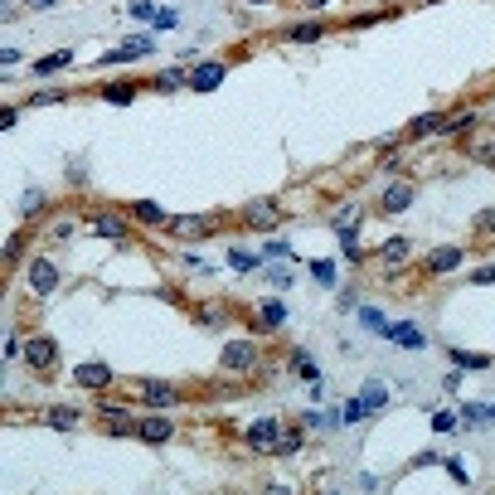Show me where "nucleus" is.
<instances>
[{
    "mask_svg": "<svg viewBox=\"0 0 495 495\" xmlns=\"http://www.w3.org/2000/svg\"><path fill=\"white\" fill-rule=\"evenodd\" d=\"M73 379H78L83 389H107V384H112V369H107V364H83V369H73Z\"/></svg>",
    "mask_w": 495,
    "mask_h": 495,
    "instance_id": "9d476101",
    "label": "nucleus"
},
{
    "mask_svg": "<svg viewBox=\"0 0 495 495\" xmlns=\"http://www.w3.org/2000/svg\"><path fill=\"white\" fill-rule=\"evenodd\" d=\"M340 418H345V422H360V418H369V408H364V398H350Z\"/></svg>",
    "mask_w": 495,
    "mask_h": 495,
    "instance_id": "cd10ccee",
    "label": "nucleus"
},
{
    "mask_svg": "<svg viewBox=\"0 0 495 495\" xmlns=\"http://www.w3.org/2000/svg\"><path fill=\"white\" fill-rule=\"evenodd\" d=\"M24 364L39 369V374H49V369L59 364V345H54V340H29V345H24Z\"/></svg>",
    "mask_w": 495,
    "mask_h": 495,
    "instance_id": "f03ea898",
    "label": "nucleus"
},
{
    "mask_svg": "<svg viewBox=\"0 0 495 495\" xmlns=\"http://www.w3.org/2000/svg\"><path fill=\"white\" fill-rule=\"evenodd\" d=\"M39 204H44V195H39V190H29V195H24V209H20V214H24V219H34V214H39Z\"/></svg>",
    "mask_w": 495,
    "mask_h": 495,
    "instance_id": "2f4dec72",
    "label": "nucleus"
},
{
    "mask_svg": "<svg viewBox=\"0 0 495 495\" xmlns=\"http://www.w3.org/2000/svg\"><path fill=\"white\" fill-rule=\"evenodd\" d=\"M340 258H345V263H360V243H355V233H350V228L340 233Z\"/></svg>",
    "mask_w": 495,
    "mask_h": 495,
    "instance_id": "393cba45",
    "label": "nucleus"
},
{
    "mask_svg": "<svg viewBox=\"0 0 495 495\" xmlns=\"http://www.w3.org/2000/svg\"><path fill=\"white\" fill-rule=\"evenodd\" d=\"M78 422H83L78 408H54V413H49V427H78Z\"/></svg>",
    "mask_w": 495,
    "mask_h": 495,
    "instance_id": "412c9836",
    "label": "nucleus"
},
{
    "mask_svg": "<svg viewBox=\"0 0 495 495\" xmlns=\"http://www.w3.org/2000/svg\"><path fill=\"white\" fill-rule=\"evenodd\" d=\"M253 5H263V0H253Z\"/></svg>",
    "mask_w": 495,
    "mask_h": 495,
    "instance_id": "a19ab883",
    "label": "nucleus"
},
{
    "mask_svg": "<svg viewBox=\"0 0 495 495\" xmlns=\"http://www.w3.org/2000/svg\"><path fill=\"white\" fill-rule=\"evenodd\" d=\"M243 442H248L253 452H277V442H282V427H277V418H263V422H253Z\"/></svg>",
    "mask_w": 495,
    "mask_h": 495,
    "instance_id": "f257e3e1",
    "label": "nucleus"
},
{
    "mask_svg": "<svg viewBox=\"0 0 495 495\" xmlns=\"http://www.w3.org/2000/svg\"><path fill=\"white\" fill-rule=\"evenodd\" d=\"M126 15H131V20H156V15H161V10H156V5H146V0H136V5H131V10H126Z\"/></svg>",
    "mask_w": 495,
    "mask_h": 495,
    "instance_id": "c756f323",
    "label": "nucleus"
},
{
    "mask_svg": "<svg viewBox=\"0 0 495 495\" xmlns=\"http://www.w3.org/2000/svg\"><path fill=\"white\" fill-rule=\"evenodd\" d=\"M311 272H316V282H335V267L330 263H311Z\"/></svg>",
    "mask_w": 495,
    "mask_h": 495,
    "instance_id": "c9c22d12",
    "label": "nucleus"
},
{
    "mask_svg": "<svg viewBox=\"0 0 495 495\" xmlns=\"http://www.w3.org/2000/svg\"><path fill=\"white\" fill-rule=\"evenodd\" d=\"M253 360H258V350H253V345H228V350H223V369H233V374L253 369Z\"/></svg>",
    "mask_w": 495,
    "mask_h": 495,
    "instance_id": "6e6552de",
    "label": "nucleus"
},
{
    "mask_svg": "<svg viewBox=\"0 0 495 495\" xmlns=\"http://www.w3.org/2000/svg\"><path fill=\"white\" fill-rule=\"evenodd\" d=\"M180 83H185V73H180V68H170V73H161V78H156V88H161V93H170V88H180Z\"/></svg>",
    "mask_w": 495,
    "mask_h": 495,
    "instance_id": "c85d7f7f",
    "label": "nucleus"
},
{
    "mask_svg": "<svg viewBox=\"0 0 495 495\" xmlns=\"http://www.w3.org/2000/svg\"><path fill=\"white\" fill-rule=\"evenodd\" d=\"M258 320H263V330H277V325H287V306H282V301H267V306L258 311Z\"/></svg>",
    "mask_w": 495,
    "mask_h": 495,
    "instance_id": "dca6fc26",
    "label": "nucleus"
},
{
    "mask_svg": "<svg viewBox=\"0 0 495 495\" xmlns=\"http://www.w3.org/2000/svg\"><path fill=\"white\" fill-rule=\"evenodd\" d=\"M29 287H34V292H39V297H49V292H54V287H59V267H54V263H44V258H39V263H34V267H29Z\"/></svg>",
    "mask_w": 495,
    "mask_h": 495,
    "instance_id": "423d86ee",
    "label": "nucleus"
},
{
    "mask_svg": "<svg viewBox=\"0 0 495 495\" xmlns=\"http://www.w3.org/2000/svg\"><path fill=\"white\" fill-rule=\"evenodd\" d=\"M282 219V209L272 204V199H253L248 209H243V223H253V228H272Z\"/></svg>",
    "mask_w": 495,
    "mask_h": 495,
    "instance_id": "7ed1b4c3",
    "label": "nucleus"
},
{
    "mask_svg": "<svg viewBox=\"0 0 495 495\" xmlns=\"http://www.w3.org/2000/svg\"><path fill=\"white\" fill-rule=\"evenodd\" d=\"M413 204V185H389L384 190V214H398V209H408Z\"/></svg>",
    "mask_w": 495,
    "mask_h": 495,
    "instance_id": "ddd939ff",
    "label": "nucleus"
},
{
    "mask_svg": "<svg viewBox=\"0 0 495 495\" xmlns=\"http://www.w3.org/2000/svg\"><path fill=\"white\" fill-rule=\"evenodd\" d=\"M102 427H107V432H121V437H126V432H136V422H131L126 413H117V408H107V413H102Z\"/></svg>",
    "mask_w": 495,
    "mask_h": 495,
    "instance_id": "6ab92c4d",
    "label": "nucleus"
},
{
    "mask_svg": "<svg viewBox=\"0 0 495 495\" xmlns=\"http://www.w3.org/2000/svg\"><path fill=\"white\" fill-rule=\"evenodd\" d=\"M68 64H73V54H68V49H59V54H49V59H39V64H34V73L44 78V73H59V68H68Z\"/></svg>",
    "mask_w": 495,
    "mask_h": 495,
    "instance_id": "a211bd4d",
    "label": "nucleus"
},
{
    "mask_svg": "<svg viewBox=\"0 0 495 495\" xmlns=\"http://www.w3.org/2000/svg\"><path fill=\"white\" fill-rule=\"evenodd\" d=\"M403 258H408V238H389V243H384V263H389V267H398Z\"/></svg>",
    "mask_w": 495,
    "mask_h": 495,
    "instance_id": "4be33fe9",
    "label": "nucleus"
},
{
    "mask_svg": "<svg viewBox=\"0 0 495 495\" xmlns=\"http://www.w3.org/2000/svg\"><path fill=\"white\" fill-rule=\"evenodd\" d=\"M306 5H320V0H306Z\"/></svg>",
    "mask_w": 495,
    "mask_h": 495,
    "instance_id": "ea45409f",
    "label": "nucleus"
},
{
    "mask_svg": "<svg viewBox=\"0 0 495 495\" xmlns=\"http://www.w3.org/2000/svg\"><path fill=\"white\" fill-rule=\"evenodd\" d=\"M219 78H223V64H204V68L190 73V88H195V93H209V88H219Z\"/></svg>",
    "mask_w": 495,
    "mask_h": 495,
    "instance_id": "9b49d317",
    "label": "nucleus"
},
{
    "mask_svg": "<svg viewBox=\"0 0 495 495\" xmlns=\"http://www.w3.org/2000/svg\"><path fill=\"white\" fill-rule=\"evenodd\" d=\"M384 335H389V340H398V345H408V350H422V345H427V335H422V330H413L408 320H398V325H384Z\"/></svg>",
    "mask_w": 495,
    "mask_h": 495,
    "instance_id": "1a4fd4ad",
    "label": "nucleus"
},
{
    "mask_svg": "<svg viewBox=\"0 0 495 495\" xmlns=\"http://www.w3.org/2000/svg\"><path fill=\"white\" fill-rule=\"evenodd\" d=\"M263 258H292V248H287V243H282V238H272V243H267V248H263Z\"/></svg>",
    "mask_w": 495,
    "mask_h": 495,
    "instance_id": "473e14b6",
    "label": "nucleus"
},
{
    "mask_svg": "<svg viewBox=\"0 0 495 495\" xmlns=\"http://www.w3.org/2000/svg\"><path fill=\"white\" fill-rule=\"evenodd\" d=\"M136 98V88L131 83H117V88H102V102H131Z\"/></svg>",
    "mask_w": 495,
    "mask_h": 495,
    "instance_id": "b1692460",
    "label": "nucleus"
},
{
    "mask_svg": "<svg viewBox=\"0 0 495 495\" xmlns=\"http://www.w3.org/2000/svg\"><path fill=\"white\" fill-rule=\"evenodd\" d=\"M325 34V24H292L287 29V39H297V44H306V39H320Z\"/></svg>",
    "mask_w": 495,
    "mask_h": 495,
    "instance_id": "5701e85b",
    "label": "nucleus"
},
{
    "mask_svg": "<svg viewBox=\"0 0 495 495\" xmlns=\"http://www.w3.org/2000/svg\"><path fill=\"white\" fill-rule=\"evenodd\" d=\"M131 394L146 398L151 408H170V403H180V394H175L170 384H131Z\"/></svg>",
    "mask_w": 495,
    "mask_h": 495,
    "instance_id": "39448f33",
    "label": "nucleus"
},
{
    "mask_svg": "<svg viewBox=\"0 0 495 495\" xmlns=\"http://www.w3.org/2000/svg\"><path fill=\"white\" fill-rule=\"evenodd\" d=\"M297 374H301V379H316V364H311V355H297Z\"/></svg>",
    "mask_w": 495,
    "mask_h": 495,
    "instance_id": "e433bc0d",
    "label": "nucleus"
},
{
    "mask_svg": "<svg viewBox=\"0 0 495 495\" xmlns=\"http://www.w3.org/2000/svg\"><path fill=\"white\" fill-rule=\"evenodd\" d=\"M93 233H102V238H126V223L117 214H102V219H93Z\"/></svg>",
    "mask_w": 495,
    "mask_h": 495,
    "instance_id": "f3484780",
    "label": "nucleus"
},
{
    "mask_svg": "<svg viewBox=\"0 0 495 495\" xmlns=\"http://www.w3.org/2000/svg\"><path fill=\"white\" fill-rule=\"evenodd\" d=\"M457 263H461V248H442V253L427 258V272H452Z\"/></svg>",
    "mask_w": 495,
    "mask_h": 495,
    "instance_id": "2eb2a0df",
    "label": "nucleus"
},
{
    "mask_svg": "<svg viewBox=\"0 0 495 495\" xmlns=\"http://www.w3.org/2000/svg\"><path fill=\"white\" fill-rule=\"evenodd\" d=\"M466 156L481 161V165H495V131H471L466 136Z\"/></svg>",
    "mask_w": 495,
    "mask_h": 495,
    "instance_id": "20e7f679",
    "label": "nucleus"
},
{
    "mask_svg": "<svg viewBox=\"0 0 495 495\" xmlns=\"http://www.w3.org/2000/svg\"><path fill=\"white\" fill-rule=\"evenodd\" d=\"M131 214H136L141 223H170V214H165L156 199H141V204H131Z\"/></svg>",
    "mask_w": 495,
    "mask_h": 495,
    "instance_id": "4468645a",
    "label": "nucleus"
},
{
    "mask_svg": "<svg viewBox=\"0 0 495 495\" xmlns=\"http://www.w3.org/2000/svg\"><path fill=\"white\" fill-rule=\"evenodd\" d=\"M297 447H301V432H282V442H277V452H282V457H292Z\"/></svg>",
    "mask_w": 495,
    "mask_h": 495,
    "instance_id": "7c9ffc66",
    "label": "nucleus"
},
{
    "mask_svg": "<svg viewBox=\"0 0 495 495\" xmlns=\"http://www.w3.org/2000/svg\"><path fill=\"white\" fill-rule=\"evenodd\" d=\"M29 5H34V10H44V5H49V0H29Z\"/></svg>",
    "mask_w": 495,
    "mask_h": 495,
    "instance_id": "58836bf2",
    "label": "nucleus"
},
{
    "mask_svg": "<svg viewBox=\"0 0 495 495\" xmlns=\"http://www.w3.org/2000/svg\"><path fill=\"white\" fill-rule=\"evenodd\" d=\"M360 398H364V408L374 413V408H384V398H389V394H384V384H369V389H364Z\"/></svg>",
    "mask_w": 495,
    "mask_h": 495,
    "instance_id": "bb28decb",
    "label": "nucleus"
},
{
    "mask_svg": "<svg viewBox=\"0 0 495 495\" xmlns=\"http://www.w3.org/2000/svg\"><path fill=\"white\" fill-rule=\"evenodd\" d=\"M360 320H364V325H369V330H379V335H384V325H389V320H384V316H379V311H360Z\"/></svg>",
    "mask_w": 495,
    "mask_h": 495,
    "instance_id": "f704fd0d",
    "label": "nucleus"
},
{
    "mask_svg": "<svg viewBox=\"0 0 495 495\" xmlns=\"http://www.w3.org/2000/svg\"><path fill=\"white\" fill-rule=\"evenodd\" d=\"M228 263H233V267H238V272H248V267H253V263H258V258H253V253H238V248H233V253H228Z\"/></svg>",
    "mask_w": 495,
    "mask_h": 495,
    "instance_id": "72a5a7b5",
    "label": "nucleus"
},
{
    "mask_svg": "<svg viewBox=\"0 0 495 495\" xmlns=\"http://www.w3.org/2000/svg\"><path fill=\"white\" fill-rule=\"evenodd\" d=\"M170 233H180V238H195V233H209V219H170Z\"/></svg>",
    "mask_w": 495,
    "mask_h": 495,
    "instance_id": "aec40b11",
    "label": "nucleus"
},
{
    "mask_svg": "<svg viewBox=\"0 0 495 495\" xmlns=\"http://www.w3.org/2000/svg\"><path fill=\"white\" fill-rule=\"evenodd\" d=\"M136 437H141V442H170L175 427H170L165 418H141V422H136Z\"/></svg>",
    "mask_w": 495,
    "mask_h": 495,
    "instance_id": "0eeeda50",
    "label": "nucleus"
},
{
    "mask_svg": "<svg viewBox=\"0 0 495 495\" xmlns=\"http://www.w3.org/2000/svg\"><path fill=\"white\" fill-rule=\"evenodd\" d=\"M471 282H476V287H486V282H495V263H491V267H481V272H471Z\"/></svg>",
    "mask_w": 495,
    "mask_h": 495,
    "instance_id": "4c0bfd02",
    "label": "nucleus"
},
{
    "mask_svg": "<svg viewBox=\"0 0 495 495\" xmlns=\"http://www.w3.org/2000/svg\"><path fill=\"white\" fill-rule=\"evenodd\" d=\"M452 360H457L461 369H486V364H491L486 355H466V350H452Z\"/></svg>",
    "mask_w": 495,
    "mask_h": 495,
    "instance_id": "a878e982",
    "label": "nucleus"
},
{
    "mask_svg": "<svg viewBox=\"0 0 495 495\" xmlns=\"http://www.w3.org/2000/svg\"><path fill=\"white\" fill-rule=\"evenodd\" d=\"M447 126V117L442 112H427V117H413L408 121V136H432V131H442Z\"/></svg>",
    "mask_w": 495,
    "mask_h": 495,
    "instance_id": "f8f14e48",
    "label": "nucleus"
}]
</instances>
